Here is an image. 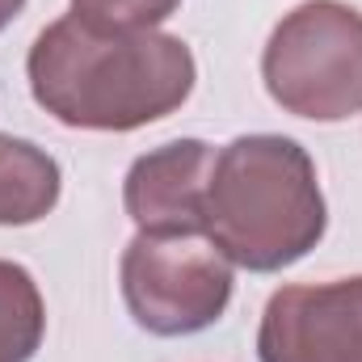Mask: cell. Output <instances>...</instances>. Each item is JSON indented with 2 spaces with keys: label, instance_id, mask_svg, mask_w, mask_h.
Here are the masks:
<instances>
[{
  "label": "cell",
  "instance_id": "cell-1",
  "mask_svg": "<svg viewBox=\"0 0 362 362\" xmlns=\"http://www.w3.org/2000/svg\"><path fill=\"white\" fill-rule=\"evenodd\" d=\"M30 89L47 114L89 131H135L173 114L194 89V55L152 30H101L76 13L38 34Z\"/></svg>",
  "mask_w": 362,
  "mask_h": 362
},
{
  "label": "cell",
  "instance_id": "cell-2",
  "mask_svg": "<svg viewBox=\"0 0 362 362\" xmlns=\"http://www.w3.org/2000/svg\"><path fill=\"white\" fill-rule=\"evenodd\" d=\"M325 232V198L312 156L282 135L232 139L211 169L206 236L245 266L270 274L299 262Z\"/></svg>",
  "mask_w": 362,
  "mask_h": 362
},
{
  "label": "cell",
  "instance_id": "cell-3",
  "mask_svg": "<svg viewBox=\"0 0 362 362\" xmlns=\"http://www.w3.org/2000/svg\"><path fill=\"white\" fill-rule=\"evenodd\" d=\"M266 89L299 114L337 122L362 110V13L337 0L299 4L266 47Z\"/></svg>",
  "mask_w": 362,
  "mask_h": 362
},
{
  "label": "cell",
  "instance_id": "cell-4",
  "mask_svg": "<svg viewBox=\"0 0 362 362\" xmlns=\"http://www.w3.org/2000/svg\"><path fill=\"white\" fill-rule=\"evenodd\" d=\"M122 295L139 329L181 337L219 320L232 295V266L194 236H135L122 253Z\"/></svg>",
  "mask_w": 362,
  "mask_h": 362
},
{
  "label": "cell",
  "instance_id": "cell-5",
  "mask_svg": "<svg viewBox=\"0 0 362 362\" xmlns=\"http://www.w3.org/2000/svg\"><path fill=\"white\" fill-rule=\"evenodd\" d=\"M262 362H362V278L282 286L257 333Z\"/></svg>",
  "mask_w": 362,
  "mask_h": 362
},
{
  "label": "cell",
  "instance_id": "cell-6",
  "mask_svg": "<svg viewBox=\"0 0 362 362\" xmlns=\"http://www.w3.org/2000/svg\"><path fill=\"white\" fill-rule=\"evenodd\" d=\"M215 152L202 139H177L148 152L127 173V215L144 236L206 232V185Z\"/></svg>",
  "mask_w": 362,
  "mask_h": 362
},
{
  "label": "cell",
  "instance_id": "cell-7",
  "mask_svg": "<svg viewBox=\"0 0 362 362\" xmlns=\"http://www.w3.org/2000/svg\"><path fill=\"white\" fill-rule=\"evenodd\" d=\"M59 198V165L25 139L0 135V223H34Z\"/></svg>",
  "mask_w": 362,
  "mask_h": 362
},
{
  "label": "cell",
  "instance_id": "cell-8",
  "mask_svg": "<svg viewBox=\"0 0 362 362\" xmlns=\"http://www.w3.org/2000/svg\"><path fill=\"white\" fill-rule=\"evenodd\" d=\"M42 299L34 278L0 262V362H25L34 358L38 341H42Z\"/></svg>",
  "mask_w": 362,
  "mask_h": 362
},
{
  "label": "cell",
  "instance_id": "cell-9",
  "mask_svg": "<svg viewBox=\"0 0 362 362\" xmlns=\"http://www.w3.org/2000/svg\"><path fill=\"white\" fill-rule=\"evenodd\" d=\"M181 0H72L76 17L101 30H152Z\"/></svg>",
  "mask_w": 362,
  "mask_h": 362
},
{
  "label": "cell",
  "instance_id": "cell-10",
  "mask_svg": "<svg viewBox=\"0 0 362 362\" xmlns=\"http://www.w3.org/2000/svg\"><path fill=\"white\" fill-rule=\"evenodd\" d=\"M21 4H25V0H0V30H4V25L21 13Z\"/></svg>",
  "mask_w": 362,
  "mask_h": 362
}]
</instances>
